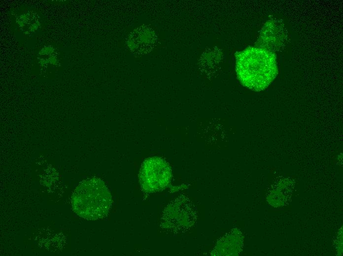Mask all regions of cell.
Returning <instances> with one entry per match:
<instances>
[{
  "label": "cell",
  "instance_id": "cell-2",
  "mask_svg": "<svg viewBox=\"0 0 343 256\" xmlns=\"http://www.w3.org/2000/svg\"><path fill=\"white\" fill-rule=\"evenodd\" d=\"M112 204L111 194L104 182L90 178L81 182L71 197L74 212L85 219L103 218L108 213Z\"/></svg>",
  "mask_w": 343,
  "mask_h": 256
},
{
  "label": "cell",
  "instance_id": "cell-3",
  "mask_svg": "<svg viewBox=\"0 0 343 256\" xmlns=\"http://www.w3.org/2000/svg\"><path fill=\"white\" fill-rule=\"evenodd\" d=\"M172 170L168 163L157 157L146 159L142 163L138 179L142 190L147 192L162 191L171 182Z\"/></svg>",
  "mask_w": 343,
  "mask_h": 256
},
{
  "label": "cell",
  "instance_id": "cell-1",
  "mask_svg": "<svg viewBox=\"0 0 343 256\" xmlns=\"http://www.w3.org/2000/svg\"><path fill=\"white\" fill-rule=\"evenodd\" d=\"M236 71L241 84L256 92L267 88L278 73L274 53L259 47H248L236 54Z\"/></svg>",
  "mask_w": 343,
  "mask_h": 256
}]
</instances>
